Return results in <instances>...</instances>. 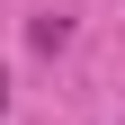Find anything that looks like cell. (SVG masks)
<instances>
[{"mask_svg": "<svg viewBox=\"0 0 125 125\" xmlns=\"http://www.w3.org/2000/svg\"><path fill=\"white\" fill-rule=\"evenodd\" d=\"M0 107H9V72H0Z\"/></svg>", "mask_w": 125, "mask_h": 125, "instance_id": "cell-2", "label": "cell"}, {"mask_svg": "<svg viewBox=\"0 0 125 125\" xmlns=\"http://www.w3.org/2000/svg\"><path fill=\"white\" fill-rule=\"evenodd\" d=\"M27 36H36L45 54H62V45H72V18H36V27H27Z\"/></svg>", "mask_w": 125, "mask_h": 125, "instance_id": "cell-1", "label": "cell"}]
</instances>
